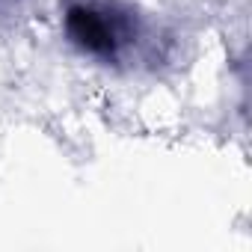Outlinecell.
Instances as JSON below:
<instances>
[{
  "label": "cell",
  "instance_id": "cell-1",
  "mask_svg": "<svg viewBox=\"0 0 252 252\" xmlns=\"http://www.w3.org/2000/svg\"><path fill=\"white\" fill-rule=\"evenodd\" d=\"M60 27L83 60L107 68L134 65L155 42L149 18L128 0H65Z\"/></svg>",
  "mask_w": 252,
  "mask_h": 252
},
{
  "label": "cell",
  "instance_id": "cell-2",
  "mask_svg": "<svg viewBox=\"0 0 252 252\" xmlns=\"http://www.w3.org/2000/svg\"><path fill=\"white\" fill-rule=\"evenodd\" d=\"M24 9V0H0V21H15Z\"/></svg>",
  "mask_w": 252,
  "mask_h": 252
}]
</instances>
